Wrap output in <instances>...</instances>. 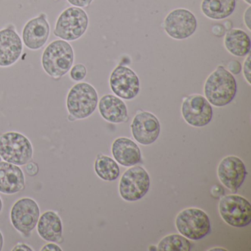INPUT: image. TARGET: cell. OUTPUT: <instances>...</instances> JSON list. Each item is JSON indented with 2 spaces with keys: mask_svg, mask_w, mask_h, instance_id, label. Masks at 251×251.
<instances>
[{
  "mask_svg": "<svg viewBox=\"0 0 251 251\" xmlns=\"http://www.w3.org/2000/svg\"><path fill=\"white\" fill-rule=\"evenodd\" d=\"M71 5L77 8H84L89 6L93 0H67Z\"/></svg>",
  "mask_w": 251,
  "mask_h": 251,
  "instance_id": "29",
  "label": "cell"
},
{
  "mask_svg": "<svg viewBox=\"0 0 251 251\" xmlns=\"http://www.w3.org/2000/svg\"><path fill=\"white\" fill-rule=\"evenodd\" d=\"M151 179L148 172L140 166L131 167L120 179V195L126 201L133 202L143 198L150 189Z\"/></svg>",
  "mask_w": 251,
  "mask_h": 251,
  "instance_id": "8",
  "label": "cell"
},
{
  "mask_svg": "<svg viewBox=\"0 0 251 251\" xmlns=\"http://www.w3.org/2000/svg\"><path fill=\"white\" fill-rule=\"evenodd\" d=\"M243 73L245 79H246L248 83L251 85V55L250 54H248L246 60L244 62Z\"/></svg>",
  "mask_w": 251,
  "mask_h": 251,
  "instance_id": "26",
  "label": "cell"
},
{
  "mask_svg": "<svg viewBox=\"0 0 251 251\" xmlns=\"http://www.w3.org/2000/svg\"><path fill=\"white\" fill-rule=\"evenodd\" d=\"M176 226L182 236L192 240L202 239L211 230L209 217L202 210L196 208L180 211L176 217Z\"/></svg>",
  "mask_w": 251,
  "mask_h": 251,
  "instance_id": "6",
  "label": "cell"
},
{
  "mask_svg": "<svg viewBox=\"0 0 251 251\" xmlns=\"http://www.w3.org/2000/svg\"><path fill=\"white\" fill-rule=\"evenodd\" d=\"M198 27L195 15L188 10L179 8L170 12L164 20L166 33L174 39L183 40L195 33Z\"/></svg>",
  "mask_w": 251,
  "mask_h": 251,
  "instance_id": "11",
  "label": "cell"
},
{
  "mask_svg": "<svg viewBox=\"0 0 251 251\" xmlns=\"http://www.w3.org/2000/svg\"><path fill=\"white\" fill-rule=\"evenodd\" d=\"M26 173L28 176L34 177L39 172V166L35 162H28L25 164Z\"/></svg>",
  "mask_w": 251,
  "mask_h": 251,
  "instance_id": "27",
  "label": "cell"
},
{
  "mask_svg": "<svg viewBox=\"0 0 251 251\" xmlns=\"http://www.w3.org/2000/svg\"><path fill=\"white\" fill-rule=\"evenodd\" d=\"M181 112L185 121L193 127H204L212 120V107L202 95H191L186 98L182 104Z\"/></svg>",
  "mask_w": 251,
  "mask_h": 251,
  "instance_id": "10",
  "label": "cell"
},
{
  "mask_svg": "<svg viewBox=\"0 0 251 251\" xmlns=\"http://www.w3.org/2000/svg\"><path fill=\"white\" fill-rule=\"evenodd\" d=\"M2 205H3V204H2V199H1V198H0V213L2 211Z\"/></svg>",
  "mask_w": 251,
  "mask_h": 251,
  "instance_id": "35",
  "label": "cell"
},
{
  "mask_svg": "<svg viewBox=\"0 0 251 251\" xmlns=\"http://www.w3.org/2000/svg\"><path fill=\"white\" fill-rule=\"evenodd\" d=\"M30 141L18 132H7L0 136V156L4 161L17 166H24L33 158Z\"/></svg>",
  "mask_w": 251,
  "mask_h": 251,
  "instance_id": "3",
  "label": "cell"
},
{
  "mask_svg": "<svg viewBox=\"0 0 251 251\" xmlns=\"http://www.w3.org/2000/svg\"><path fill=\"white\" fill-rule=\"evenodd\" d=\"M37 231L41 238L47 242H63V225L61 217L53 211H47L39 217Z\"/></svg>",
  "mask_w": 251,
  "mask_h": 251,
  "instance_id": "18",
  "label": "cell"
},
{
  "mask_svg": "<svg viewBox=\"0 0 251 251\" xmlns=\"http://www.w3.org/2000/svg\"><path fill=\"white\" fill-rule=\"evenodd\" d=\"M42 251H62V249L58 246L55 242H50V243L45 245L43 248L41 249Z\"/></svg>",
  "mask_w": 251,
  "mask_h": 251,
  "instance_id": "30",
  "label": "cell"
},
{
  "mask_svg": "<svg viewBox=\"0 0 251 251\" xmlns=\"http://www.w3.org/2000/svg\"><path fill=\"white\" fill-rule=\"evenodd\" d=\"M219 212L223 220L233 227H245L251 222V203L240 195H230L222 198Z\"/></svg>",
  "mask_w": 251,
  "mask_h": 251,
  "instance_id": "7",
  "label": "cell"
},
{
  "mask_svg": "<svg viewBox=\"0 0 251 251\" xmlns=\"http://www.w3.org/2000/svg\"><path fill=\"white\" fill-rule=\"evenodd\" d=\"M86 74H87V70L86 67L81 64L75 65L70 72V76L75 81H80L83 80L86 77Z\"/></svg>",
  "mask_w": 251,
  "mask_h": 251,
  "instance_id": "25",
  "label": "cell"
},
{
  "mask_svg": "<svg viewBox=\"0 0 251 251\" xmlns=\"http://www.w3.org/2000/svg\"><path fill=\"white\" fill-rule=\"evenodd\" d=\"M74 62V51L71 45L64 40L51 42L44 51L42 67L45 73L53 77L61 78L71 70Z\"/></svg>",
  "mask_w": 251,
  "mask_h": 251,
  "instance_id": "2",
  "label": "cell"
},
{
  "mask_svg": "<svg viewBox=\"0 0 251 251\" xmlns=\"http://www.w3.org/2000/svg\"><path fill=\"white\" fill-rule=\"evenodd\" d=\"M245 1L248 2V4H251V0H245Z\"/></svg>",
  "mask_w": 251,
  "mask_h": 251,
  "instance_id": "36",
  "label": "cell"
},
{
  "mask_svg": "<svg viewBox=\"0 0 251 251\" xmlns=\"http://www.w3.org/2000/svg\"><path fill=\"white\" fill-rule=\"evenodd\" d=\"M110 86L117 96L125 100L133 99L140 91V82L136 73L121 65L116 67L111 73Z\"/></svg>",
  "mask_w": 251,
  "mask_h": 251,
  "instance_id": "12",
  "label": "cell"
},
{
  "mask_svg": "<svg viewBox=\"0 0 251 251\" xmlns=\"http://www.w3.org/2000/svg\"><path fill=\"white\" fill-rule=\"evenodd\" d=\"M25 187L24 173L19 166L6 161H0V192L13 195Z\"/></svg>",
  "mask_w": 251,
  "mask_h": 251,
  "instance_id": "17",
  "label": "cell"
},
{
  "mask_svg": "<svg viewBox=\"0 0 251 251\" xmlns=\"http://www.w3.org/2000/svg\"><path fill=\"white\" fill-rule=\"evenodd\" d=\"M251 7L248 8L246 12L245 13V23L246 24L247 27L249 29V30H251Z\"/></svg>",
  "mask_w": 251,
  "mask_h": 251,
  "instance_id": "32",
  "label": "cell"
},
{
  "mask_svg": "<svg viewBox=\"0 0 251 251\" xmlns=\"http://www.w3.org/2000/svg\"><path fill=\"white\" fill-rule=\"evenodd\" d=\"M211 251H226L227 250L223 249V248H214V249H211Z\"/></svg>",
  "mask_w": 251,
  "mask_h": 251,
  "instance_id": "34",
  "label": "cell"
},
{
  "mask_svg": "<svg viewBox=\"0 0 251 251\" xmlns=\"http://www.w3.org/2000/svg\"><path fill=\"white\" fill-rule=\"evenodd\" d=\"M225 47L234 56L244 57L250 53L251 43L248 35L239 29H231L226 33Z\"/></svg>",
  "mask_w": 251,
  "mask_h": 251,
  "instance_id": "21",
  "label": "cell"
},
{
  "mask_svg": "<svg viewBox=\"0 0 251 251\" xmlns=\"http://www.w3.org/2000/svg\"><path fill=\"white\" fill-rule=\"evenodd\" d=\"M50 33V27L45 14L30 20L23 28V39L25 45L32 50L45 46Z\"/></svg>",
  "mask_w": 251,
  "mask_h": 251,
  "instance_id": "15",
  "label": "cell"
},
{
  "mask_svg": "<svg viewBox=\"0 0 251 251\" xmlns=\"http://www.w3.org/2000/svg\"><path fill=\"white\" fill-rule=\"evenodd\" d=\"M39 217L40 208L37 202L32 198H21L11 208V221L13 226L25 236L31 235Z\"/></svg>",
  "mask_w": 251,
  "mask_h": 251,
  "instance_id": "9",
  "label": "cell"
},
{
  "mask_svg": "<svg viewBox=\"0 0 251 251\" xmlns=\"http://www.w3.org/2000/svg\"><path fill=\"white\" fill-rule=\"evenodd\" d=\"M98 104V92L88 83H77L72 87L67 95V110L76 120L90 117L95 112Z\"/></svg>",
  "mask_w": 251,
  "mask_h": 251,
  "instance_id": "4",
  "label": "cell"
},
{
  "mask_svg": "<svg viewBox=\"0 0 251 251\" xmlns=\"http://www.w3.org/2000/svg\"><path fill=\"white\" fill-rule=\"evenodd\" d=\"M95 170L98 177L107 181H113L120 176L118 164L106 155H98L95 163Z\"/></svg>",
  "mask_w": 251,
  "mask_h": 251,
  "instance_id": "23",
  "label": "cell"
},
{
  "mask_svg": "<svg viewBox=\"0 0 251 251\" xmlns=\"http://www.w3.org/2000/svg\"><path fill=\"white\" fill-rule=\"evenodd\" d=\"M12 251H33V250L32 249L30 246H28V245H25V244L20 243L16 245L14 248H13Z\"/></svg>",
  "mask_w": 251,
  "mask_h": 251,
  "instance_id": "31",
  "label": "cell"
},
{
  "mask_svg": "<svg viewBox=\"0 0 251 251\" xmlns=\"http://www.w3.org/2000/svg\"><path fill=\"white\" fill-rule=\"evenodd\" d=\"M4 245V238L2 232L0 231V251H2Z\"/></svg>",
  "mask_w": 251,
  "mask_h": 251,
  "instance_id": "33",
  "label": "cell"
},
{
  "mask_svg": "<svg viewBox=\"0 0 251 251\" xmlns=\"http://www.w3.org/2000/svg\"><path fill=\"white\" fill-rule=\"evenodd\" d=\"M21 38L12 27L0 30V67H7L18 61L23 52Z\"/></svg>",
  "mask_w": 251,
  "mask_h": 251,
  "instance_id": "16",
  "label": "cell"
},
{
  "mask_svg": "<svg viewBox=\"0 0 251 251\" xmlns=\"http://www.w3.org/2000/svg\"><path fill=\"white\" fill-rule=\"evenodd\" d=\"M99 111L102 118L109 123H126L128 120L126 104L114 95H106L101 98Z\"/></svg>",
  "mask_w": 251,
  "mask_h": 251,
  "instance_id": "20",
  "label": "cell"
},
{
  "mask_svg": "<svg viewBox=\"0 0 251 251\" xmlns=\"http://www.w3.org/2000/svg\"><path fill=\"white\" fill-rule=\"evenodd\" d=\"M111 152L116 161L124 167L136 165L142 159L138 145L131 139L126 137L118 138L113 142Z\"/></svg>",
  "mask_w": 251,
  "mask_h": 251,
  "instance_id": "19",
  "label": "cell"
},
{
  "mask_svg": "<svg viewBox=\"0 0 251 251\" xmlns=\"http://www.w3.org/2000/svg\"><path fill=\"white\" fill-rule=\"evenodd\" d=\"M130 127L133 138L142 145L154 143L159 136L161 130L157 117L148 111H142L136 114Z\"/></svg>",
  "mask_w": 251,
  "mask_h": 251,
  "instance_id": "14",
  "label": "cell"
},
{
  "mask_svg": "<svg viewBox=\"0 0 251 251\" xmlns=\"http://www.w3.org/2000/svg\"><path fill=\"white\" fill-rule=\"evenodd\" d=\"M236 0H203L201 9L204 15L211 20H220L233 14Z\"/></svg>",
  "mask_w": 251,
  "mask_h": 251,
  "instance_id": "22",
  "label": "cell"
},
{
  "mask_svg": "<svg viewBox=\"0 0 251 251\" xmlns=\"http://www.w3.org/2000/svg\"><path fill=\"white\" fill-rule=\"evenodd\" d=\"M157 248L159 251H190L192 245L185 236L171 234L161 239Z\"/></svg>",
  "mask_w": 251,
  "mask_h": 251,
  "instance_id": "24",
  "label": "cell"
},
{
  "mask_svg": "<svg viewBox=\"0 0 251 251\" xmlns=\"http://www.w3.org/2000/svg\"><path fill=\"white\" fill-rule=\"evenodd\" d=\"M228 70L229 72L232 74L238 75L240 73L241 70H242V66H241L239 61H232L228 64Z\"/></svg>",
  "mask_w": 251,
  "mask_h": 251,
  "instance_id": "28",
  "label": "cell"
},
{
  "mask_svg": "<svg viewBox=\"0 0 251 251\" xmlns=\"http://www.w3.org/2000/svg\"><path fill=\"white\" fill-rule=\"evenodd\" d=\"M1 158H1V156H0V161H1Z\"/></svg>",
  "mask_w": 251,
  "mask_h": 251,
  "instance_id": "37",
  "label": "cell"
},
{
  "mask_svg": "<svg viewBox=\"0 0 251 251\" xmlns=\"http://www.w3.org/2000/svg\"><path fill=\"white\" fill-rule=\"evenodd\" d=\"M237 86L234 77L223 66H219L205 83L204 93L210 104L223 107L230 103L236 96Z\"/></svg>",
  "mask_w": 251,
  "mask_h": 251,
  "instance_id": "1",
  "label": "cell"
},
{
  "mask_svg": "<svg viewBox=\"0 0 251 251\" xmlns=\"http://www.w3.org/2000/svg\"><path fill=\"white\" fill-rule=\"evenodd\" d=\"M247 174L243 161L233 155L223 158L217 168V176L220 182L233 193L237 192L245 181Z\"/></svg>",
  "mask_w": 251,
  "mask_h": 251,
  "instance_id": "13",
  "label": "cell"
},
{
  "mask_svg": "<svg viewBox=\"0 0 251 251\" xmlns=\"http://www.w3.org/2000/svg\"><path fill=\"white\" fill-rule=\"evenodd\" d=\"M89 18L81 8L71 7L63 11L55 25L54 35L62 40L73 42L80 39L88 28Z\"/></svg>",
  "mask_w": 251,
  "mask_h": 251,
  "instance_id": "5",
  "label": "cell"
}]
</instances>
